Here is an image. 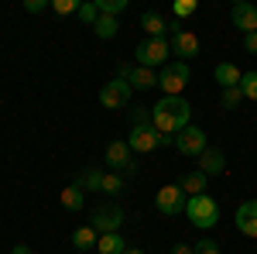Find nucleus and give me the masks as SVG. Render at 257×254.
Returning <instances> with one entry per match:
<instances>
[{"mask_svg": "<svg viewBox=\"0 0 257 254\" xmlns=\"http://www.w3.org/2000/svg\"><path fill=\"white\" fill-rule=\"evenodd\" d=\"M189 117H192V107L185 97H161L155 107H151V124L158 134H172L175 137L182 127H189Z\"/></svg>", "mask_w": 257, "mask_h": 254, "instance_id": "obj_1", "label": "nucleus"}, {"mask_svg": "<svg viewBox=\"0 0 257 254\" xmlns=\"http://www.w3.org/2000/svg\"><path fill=\"white\" fill-rule=\"evenodd\" d=\"M185 216H189V223L199 227V230H213L219 223V203L213 196H189V203H185Z\"/></svg>", "mask_w": 257, "mask_h": 254, "instance_id": "obj_2", "label": "nucleus"}, {"mask_svg": "<svg viewBox=\"0 0 257 254\" xmlns=\"http://www.w3.org/2000/svg\"><path fill=\"white\" fill-rule=\"evenodd\" d=\"M168 55H172V41L168 38H144L134 48V59H138V65H144V69H165L168 65Z\"/></svg>", "mask_w": 257, "mask_h": 254, "instance_id": "obj_3", "label": "nucleus"}, {"mask_svg": "<svg viewBox=\"0 0 257 254\" xmlns=\"http://www.w3.org/2000/svg\"><path fill=\"white\" fill-rule=\"evenodd\" d=\"M189 76H192V69H189V62H168L165 69L158 72V86L165 90V97H182V90L189 86Z\"/></svg>", "mask_w": 257, "mask_h": 254, "instance_id": "obj_4", "label": "nucleus"}, {"mask_svg": "<svg viewBox=\"0 0 257 254\" xmlns=\"http://www.w3.org/2000/svg\"><path fill=\"white\" fill-rule=\"evenodd\" d=\"M165 134L155 131V124H141V127H131V137H127V144H131V151L134 155H151V151H158Z\"/></svg>", "mask_w": 257, "mask_h": 254, "instance_id": "obj_5", "label": "nucleus"}, {"mask_svg": "<svg viewBox=\"0 0 257 254\" xmlns=\"http://www.w3.org/2000/svg\"><path fill=\"white\" fill-rule=\"evenodd\" d=\"M185 203H189V196L182 193V186H161L158 193H155V206H158V213H165V216L185 213Z\"/></svg>", "mask_w": 257, "mask_h": 254, "instance_id": "obj_6", "label": "nucleus"}, {"mask_svg": "<svg viewBox=\"0 0 257 254\" xmlns=\"http://www.w3.org/2000/svg\"><path fill=\"white\" fill-rule=\"evenodd\" d=\"M106 168H113V172H134L138 168V161H134V151H131V144L127 141H110L106 144Z\"/></svg>", "mask_w": 257, "mask_h": 254, "instance_id": "obj_7", "label": "nucleus"}, {"mask_svg": "<svg viewBox=\"0 0 257 254\" xmlns=\"http://www.w3.org/2000/svg\"><path fill=\"white\" fill-rule=\"evenodd\" d=\"M175 148L185 158H199L206 148H209V144H206V131H202V127H192V124L182 127V131L175 134Z\"/></svg>", "mask_w": 257, "mask_h": 254, "instance_id": "obj_8", "label": "nucleus"}, {"mask_svg": "<svg viewBox=\"0 0 257 254\" xmlns=\"http://www.w3.org/2000/svg\"><path fill=\"white\" fill-rule=\"evenodd\" d=\"M172 28H175V31H172V38H168V41H172V55H178V62L196 59L199 48H202V45H199V38L189 31V28H178V24H172Z\"/></svg>", "mask_w": 257, "mask_h": 254, "instance_id": "obj_9", "label": "nucleus"}, {"mask_svg": "<svg viewBox=\"0 0 257 254\" xmlns=\"http://www.w3.org/2000/svg\"><path fill=\"white\" fill-rule=\"evenodd\" d=\"M123 220H127V213L120 210V206H99L96 213H93V230L96 234H120V227H123Z\"/></svg>", "mask_w": 257, "mask_h": 254, "instance_id": "obj_10", "label": "nucleus"}, {"mask_svg": "<svg viewBox=\"0 0 257 254\" xmlns=\"http://www.w3.org/2000/svg\"><path fill=\"white\" fill-rule=\"evenodd\" d=\"M131 82H123V79H113V82H106L103 90H99V103L106 107V110H123L127 103H131Z\"/></svg>", "mask_w": 257, "mask_h": 254, "instance_id": "obj_11", "label": "nucleus"}, {"mask_svg": "<svg viewBox=\"0 0 257 254\" xmlns=\"http://www.w3.org/2000/svg\"><path fill=\"white\" fill-rule=\"evenodd\" d=\"M230 21H233L237 31L254 35V31H257V7H254V4H247V0H237V4L230 7Z\"/></svg>", "mask_w": 257, "mask_h": 254, "instance_id": "obj_12", "label": "nucleus"}, {"mask_svg": "<svg viewBox=\"0 0 257 254\" xmlns=\"http://www.w3.org/2000/svg\"><path fill=\"white\" fill-rule=\"evenodd\" d=\"M233 223H237V230H240L243 237H254V240H257V199L240 203V206H237V216H233Z\"/></svg>", "mask_w": 257, "mask_h": 254, "instance_id": "obj_13", "label": "nucleus"}, {"mask_svg": "<svg viewBox=\"0 0 257 254\" xmlns=\"http://www.w3.org/2000/svg\"><path fill=\"white\" fill-rule=\"evenodd\" d=\"M199 172H206V176H223L226 172V158L219 148H206L202 155H199Z\"/></svg>", "mask_w": 257, "mask_h": 254, "instance_id": "obj_14", "label": "nucleus"}, {"mask_svg": "<svg viewBox=\"0 0 257 254\" xmlns=\"http://www.w3.org/2000/svg\"><path fill=\"white\" fill-rule=\"evenodd\" d=\"M141 28L148 31V38H168L165 31H168L172 24H168V21L161 18L158 11H144V14H141Z\"/></svg>", "mask_w": 257, "mask_h": 254, "instance_id": "obj_15", "label": "nucleus"}, {"mask_svg": "<svg viewBox=\"0 0 257 254\" xmlns=\"http://www.w3.org/2000/svg\"><path fill=\"white\" fill-rule=\"evenodd\" d=\"M213 76H216V82L223 86V90H233V86H240V79H243V72H240L233 62H219L216 69H213Z\"/></svg>", "mask_w": 257, "mask_h": 254, "instance_id": "obj_16", "label": "nucleus"}, {"mask_svg": "<svg viewBox=\"0 0 257 254\" xmlns=\"http://www.w3.org/2000/svg\"><path fill=\"white\" fill-rule=\"evenodd\" d=\"M127 82H131V90H151V86H158V72L155 69H144V65H134Z\"/></svg>", "mask_w": 257, "mask_h": 254, "instance_id": "obj_17", "label": "nucleus"}, {"mask_svg": "<svg viewBox=\"0 0 257 254\" xmlns=\"http://www.w3.org/2000/svg\"><path fill=\"white\" fill-rule=\"evenodd\" d=\"M206 182H209V176L196 168V172H185L178 186H182V193H185V196H202V193H206Z\"/></svg>", "mask_w": 257, "mask_h": 254, "instance_id": "obj_18", "label": "nucleus"}, {"mask_svg": "<svg viewBox=\"0 0 257 254\" xmlns=\"http://www.w3.org/2000/svg\"><path fill=\"white\" fill-rule=\"evenodd\" d=\"M59 199H62V206H65L69 213H79L82 206H86V193H82V189L76 186V182H72V186H65Z\"/></svg>", "mask_w": 257, "mask_h": 254, "instance_id": "obj_19", "label": "nucleus"}, {"mask_svg": "<svg viewBox=\"0 0 257 254\" xmlns=\"http://www.w3.org/2000/svg\"><path fill=\"white\" fill-rule=\"evenodd\" d=\"M96 244H99V234L89 227V223L72 230V247H76V251H89V247H96Z\"/></svg>", "mask_w": 257, "mask_h": 254, "instance_id": "obj_20", "label": "nucleus"}, {"mask_svg": "<svg viewBox=\"0 0 257 254\" xmlns=\"http://www.w3.org/2000/svg\"><path fill=\"white\" fill-rule=\"evenodd\" d=\"M103 176H106V172H99V168H86V172H79L76 186H79L82 193H99V189H103Z\"/></svg>", "mask_w": 257, "mask_h": 254, "instance_id": "obj_21", "label": "nucleus"}, {"mask_svg": "<svg viewBox=\"0 0 257 254\" xmlns=\"http://www.w3.org/2000/svg\"><path fill=\"white\" fill-rule=\"evenodd\" d=\"M96 251L99 254H123V251H127V244H123V237H120V234H99Z\"/></svg>", "mask_w": 257, "mask_h": 254, "instance_id": "obj_22", "label": "nucleus"}, {"mask_svg": "<svg viewBox=\"0 0 257 254\" xmlns=\"http://www.w3.org/2000/svg\"><path fill=\"white\" fill-rule=\"evenodd\" d=\"M93 31H96V38L110 41V38H113V35L120 31V21H117V18H110V14H99V21L93 24Z\"/></svg>", "mask_w": 257, "mask_h": 254, "instance_id": "obj_23", "label": "nucleus"}, {"mask_svg": "<svg viewBox=\"0 0 257 254\" xmlns=\"http://www.w3.org/2000/svg\"><path fill=\"white\" fill-rule=\"evenodd\" d=\"M99 193L120 196V193H123V176H120V172H106V176H103V189H99Z\"/></svg>", "mask_w": 257, "mask_h": 254, "instance_id": "obj_24", "label": "nucleus"}, {"mask_svg": "<svg viewBox=\"0 0 257 254\" xmlns=\"http://www.w3.org/2000/svg\"><path fill=\"white\" fill-rule=\"evenodd\" d=\"M79 21H82V24H96V21H99L96 0H82V4H79Z\"/></svg>", "mask_w": 257, "mask_h": 254, "instance_id": "obj_25", "label": "nucleus"}, {"mask_svg": "<svg viewBox=\"0 0 257 254\" xmlns=\"http://www.w3.org/2000/svg\"><path fill=\"white\" fill-rule=\"evenodd\" d=\"M99 14H110V18H117V14H123L127 11V0H96Z\"/></svg>", "mask_w": 257, "mask_h": 254, "instance_id": "obj_26", "label": "nucleus"}, {"mask_svg": "<svg viewBox=\"0 0 257 254\" xmlns=\"http://www.w3.org/2000/svg\"><path fill=\"white\" fill-rule=\"evenodd\" d=\"M240 93H243V100H257V72H243Z\"/></svg>", "mask_w": 257, "mask_h": 254, "instance_id": "obj_27", "label": "nucleus"}, {"mask_svg": "<svg viewBox=\"0 0 257 254\" xmlns=\"http://www.w3.org/2000/svg\"><path fill=\"white\" fill-rule=\"evenodd\" d=\"M52 11L55 14H79V0H52Z\"/></svg>", "mask_w": 257, "mask_h": 254, "instance_id": "obj_28", "label": "nucleus"}, {"mask_svg": "<svg viewBox=\"0 0 257 254\" xmlns=\"http://www.w3.org/2000/svg\"><path fill=\"white\" fill-rule=\"evenodd\" d=\"M240 100H243V93H240V86H233V90H223V97H219V103L226 107V110H233Z\"/></svg>", "mask_w": 257, "mask_h": 254, "instance_id": "obj_29", "label": "nucleus"}, {"mask_svg": "<svg viewBox=\"0 0 257 254\" xmlns=\"http://www.w3.org/2000/svg\"><path fill=\"white\" fill-rule=\"evenodd\" d=\"M196 11H199L196 0H175V18H192Z\"/></svg>", "mask_w": 257, "mask_h": 254, "instance_id": "obj_30", "label": "nucleus"}, {"mask_svg": "<svg viewBox=\"0 0 257 254\" xmlns=\"http://www.w3.org/2000/svg\"><path fill=\"white\" fill-rule=\"evenodd\" d=\"M192 247H196V254H223L213 237H202V240H199V244H192Z\"/></svg>", "mask_w": 257, "mask_h": 254, "instance_id": "obj_31", "label": "nucleus"}, {"mask_svg": "<svg viewBox=\"0 0 257 254\" xmlns=\"http://www.w3.org/2000/svg\"><path fill=\"white\" fill-rule=\"evenodd\" d=\"M131 120H134V127L151 124V110H148V107H134V110H131Z\"/></svg>", "mask_w": 257, "mask_h": 254, "instance_id": "obj_32", "label": "nucleus"}, {"mask_svg": "<svg viewBox=\"0 0 257 254\" xmlns=\"http://www.w3.org/2000/svg\"><path fill=\"white\" fill-rule=\"evenodd\" d=\"M45 7H52V4H48V0H24V11H28V14H41Z\"/></svg>", "mask_w": 257, "mask_h": 254, "instance_id": "obj_33", "label": "nucleus"}, {"mask_svg": "<svg viewBox=\"0 0 257 254\" xmlns=\"http://www.w3.org/2000/svg\"><path fill=\"white\" fill-rule=\"evenodd\" d=\"M131 69H134L131 62H117V79H123V82H127V76H131Z\"/></svg>", "mask_w": 257, "mask_h": 254, "instance_id": "obj_34", "label": "nucleus"}, {"mask_svg": "<svg viewBox=\"0 0 257 254\" xmlns=\"http://www.w3.org/2000/svg\"><path fill=\"white\" fill-rule=\"evenodd\" d=\"M243 48L257 55V31H254V35H243Z\"/></svg>", "mask_w": 257, "mask_h": 254, "instance_id": "obj_35", "label": "nucleus"}, {"mask_svg": "<svg viewBox=\"0 0 257 254\" xmlns=\"http://www.w3.org/2000/svg\"><path fill=\"white\" fill-rule=\"evenodd\" d=\"M172 254H196V247H192V244H175Z\"/></svg>", "mask_w": 257, "mask_h": 254, "instance_id": "obj_36", "label": "nucleus"}, {"mask_svg": "<svg viewBox=\"0 0 257 254\" xmlns=\"http://www.w3.org/2000/svg\"><path fill=\"white\" fill-rule=\"evenodd\" d=\"M11 254H31V247H28V244H18V247H14Z\"/></svg>", "mask_w": 257, "mask_h": 254, "instance_id": "obj_37", "label": "nucleus"}, {"mask_svg": "<svg viewBox=\"0 0 257 254\" xmlns=\"http://www.w3.org/2000/svg\"><path fill=\"white\" fill-rule=\"evenodd\" d=\"M123 254H144V251H138V247H127V251H123Z\"/></svg>", "mask_w": 257, "mask_h": 254, "instance_id": "obj_38", "label": "nucleus"}]
</instances>
